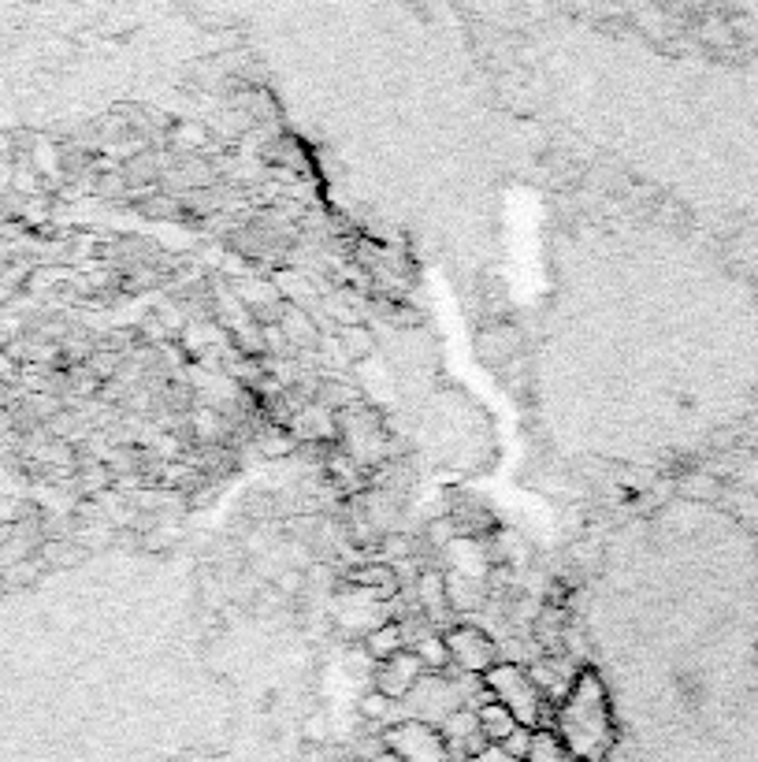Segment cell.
<instances>
[{"mask_svg":"<svg viewBox=\"0 0 758 762\" xmlns=\"http://www.w3.org/2000/svg\"><path fill=\"white\" fill-rule=\"evenodd\" d=\"M443 640H446V651H450V662L461 673H469V677H480V673H488L491 666H499V648H494V640L483 629H476V625H458V629H450Z\"/></svg>","mask_w":758,"mask_h":762,"instance_id":"obj_5","label":"cell"},{"mask_svg":"<svg viewBox=\"0 0 758 762\" xmlns=\"http://www.w3.org/2000/svg\"><path fill=\"white\" fill-rule=\"evenodd\" d=\"M424 662L416 659V651H398L391 654V659H383V662H376V692L379 696H387L391 703H402L410 692L416 688V681L424 677Z\"/></svg>","mask_w":758,"mask_h":762,"instance_id":"obj_6","label":"cell"},{"mask_svg":"<svg viewBox=\"0 0 758 762\" xmlns=\"http://www.w3.org/2000/svg\"><path fill=\"white\" fill-rule=\"evenodd\" d=\"M446 603H450V610H454V614L480 610L483 603H488V592H483V581H480V576H465V573L446 576Z\"/></svg>","mask_w":758,"mask_h":762,"instance_id":"obj_10","label":"cell"},{"mask_svg":"<svg viewBox=\"0 0 758 762\" xmlns=\"http://www.w3.org/2000/svg\"><path fill=\"white\" fill-rule=\"evenodd\" d=\"M483 692H488L494 703H502V707L517 718V726L524 729L543 726L547 699H543V692L536 688V681L528 677V670L517 666V662H499V666H491L483 673Z\"/></svg>","mask_w":758,"mask_h":762,"instance_id":"obj_2","label":"cell"},{"mask_svg":"<svg viewBox=\"0 0 758 762\" xmlns=\"http://www.w3.org/2000/svg\"><path fill=\"white\" fill-rule=\"evenodd\" d=\"M476 721H480V737L488 740V744H505V740L521 729L517 718H513L510 710H505L502 703H494V699L476 707Z\"/></svg>","mask_w":758,"mask_h":762,"instance_id":"obj_9","label":"cell"},{"mask_svg":"<svg viewBox=\"0 0 758 762\" xmlns=\"http://www.w3.org/2000/svg\"><path fill=\"white\" fill-rule=\"evenodd\" d=\"M276 592H283V595L305 592V576H301V573H279L276 576Z\"/></svg>","mask_w":758,"mask_h":762,"instance_id":"obj_23","label":"cell"},{"mask_svg":"<svg viewBox=\"0 0 758 762\" xmlns=\"http://www.w3.org/2000/svg\"><path fill=\"white\" fill-rule=\"evenodd\" d=\"M279 328H283V335H287V343H290V346L316 350V343H320V328L313 324V312H309V309H298V306H290V301H287L283 317H279Z\"/></svg>","mask_w":758,"mask_h":762,"instance_id":"obj_12","label":"cell"},{"mask_svg":"<svg viewBox=\"0 0 758 762\" xmlns=\"http://www.w3.org/2000/svg\"><path fill=\"white\" fill-rule=\"evenodd\" d=\"M410 651H416V659L424 662V670H435V673H439L446 662H450V651H446V640L439 637V632H432V637L416 640Z\"/></svg>","mask_w":758,"mask_h":762,"instance_id":"obj_18","label":"cell"},{"mask_svg":"<svg viewBox=\"0 0 758 762\" xmlns=\"http://www.w3.org/2000/svg\"><path fill=\"white\" fill-rule=\"evenodd\" d=\"M554 732L561 737L569 759L577 762H610L614 755V715H610L606 685L595 670H580L572 688L558 707Z\"/></svg>","mask_w":758,"mask_h":762,"instance_id":"obj_1","label":"cell"},{"mask_svg":"<svg viewBox=\"0 0 758 762\" xmlns=\"http://www.w3.org/2000/svg\"><path fill=\"white\" fill-rule=\"evenodd\" d=\"M524 762H569V751L554 729H532V744Z\"/></svg>","mask_w":758,"mask_h":762,"instance_id":"obj_16","label":"cell"},{"mask_svg":"<svg viewBox=\"0 0 758 762\" xmlns=\"http://www.w3.org/2000/svg\"><path fill=\"white\" fill-rule=\"evenodd\" d=\"M398 651H405V632H402V625H398V621H383L379 629H372L365 637V654H368V659L383 662V659H391V654H398Z\"/></svg>","mask_w":758,"mask_h":762,"instance_id":"obj_14","label":"cell"},{"mask_svg":"<svg viewBox=\"0 0 758 762\" xmlns=\"http://www.w3.org/2000/svg\"><path fill=\"white\" fill-rule=\"evenodd\" d=\"M402 703L410 707L413 721H427V726L439 729L454 710L465 707V685L446 681V677H439V673H424V677L416 681V688Z\"/></svg>","mask_w":758,"mask_h":762,"instance_id":"obj_4","label":"cell"},{"mask_svg":"<svg viewBox=\"0 0 758 762\" xmlns=\"http://www.w3.org/2000/svg\"><path fill=\"white\" fill-rule=\"evenodd\" d=\"M361 710H365V718H379V721H383L387 715H391V699L379 696V692H372V696L361 699Z\"/></svg>","mask_w":758,"mask_h":762,"instance_id":"obj_22","label":"cell"},{"mask_svg":"<svg viewBox=\"0 0 758 762\" xmlns=\"http://www.w3.org/2000/svg\"><path fill=\"white\" fill-rule=\"evenodd\" d=\"M416 603H421L427 621H439V618H446V614H454L450 603H446V576L424 573L421 581H416Z\"/></svg>","mask_w":758,"mask_h":762,"instance_id":"obj_13","label":"cell"},{"mask_svg":"<svg viewBox=\"0 0 758 762\" xmlns=\"http://www.w3.org/2000/svg\"><path fill=\"white\" fill-rule=\"evenodd\" d=\"M476 350H480L483 357L494 361V365H505L510 357L521 354V331L510 328V324H494L488 331H480V339H476Z\"/></svg>","mask_w":758,"mask_h":762,"instance_id":"obj_8","label":"cell"},{"mask_svg":"<svg viewBox=\"0 0 758 762\" xmlns=\"http://www.w3.org/2000/svg\"><path fill=\"white\" fill-rule=\"evenodd\" d=\"M126 183H153L157 175H164L160 161H153V156H145V161H126Z\"/></svg>","mask_w":758,"mask_h":762,"instance_id":"obj_20","label":"cell"},{"mask_svg":"<svg viewBox=\"0 0 758 762\" xmlns=\"http://www.w3.org/2000/svg\"><path fill=\"white\" fill-rule=\"evenodd\" d=\"M287 432L301 439V443H320V439L332 443V439H338V417H335V409L309 402L294 413V420L287 424Z\"/></svg>","mask_w":758,"mask_h":762,"instance_id":"obj_7","label":"cell"},{"mask_svg":"<svg viewBox=\"0 0 758 762\" xmlns=\"http://www.w3.org/2000/svg\"><path fill=\"white\" fill-rule=\"evenodd\" d=\"M123 368V354L120 350H97V354H90V373L97 379H109Z\"/></svg>","mask_w":758,"mask_h":762,"instance_id":"obj_19","label":"cell"},{"mask_svg":"<svg viewBox=\"0 0 758 762\" xmlns=\"http://www.w3.org/2000/svg\"><path fill=\"white\" fill-rule=\"evenodd\" d=\"M335 339L343 343L346 350V357H349V365L354 361H368L376 354V335H372V328L368 324H349V328H338L335 331Z\"/></svg>","mask_w":758,"mask_h":762,"instance_id":"obj_15","label":"cell"},{"mask_svg":"<svg viewBox=\"0 0 758 762\" xmlns=\"http://www.w3.org/2000/svg\"><path fill=\"white\" fill-rule=\"evenodd\" d=\"M528 744H532V729H517V732H513V737L510 740H505V744H499L502 751H505V755H513V759H521L524 762V755H528Z\"/></svg>","mask_w":758,"mask_h":762,"instance_id":"obj_21","label":"cell"},{"mask_svg":"<svg viewBox=\"0 0 758 762\" xmlns=\"http://www.w3.org/2000/svg\"><path fill=\"white\" fill-rule=\"evenodd\" d=\"M349 584H354V588H365L368 595H376V599H394V592H398V576L387 562H365L357 573H349Z\"/></svg>","mask_w":758,"mask_h":762,"instance_id":"obj_11","label":"cell"},{"mask_svg":"<svg viewBox=\"0 0 758 762\" xmlns=\"http://www.w3.org/2000/svg\"><path fill=\"white\" fill-rule=\"evenodd\" d=\"M365 762H394L391 755H387V751H383V755H372V759H365Z\"/></svg>","mask_w":758,"mask_h":762,"instance_id":"obj_25","label":"cell"},{"mask_svg":"<svg viewBox=\"0 0 758 762\" xmlns=\"http://www.w3.org/2000/svg\"><path fill=\"white\" fill-rule=\"evenodd\" d=\"M465 762H521V759H513V755H505V751L499 744H488L480 751V755H472V759H465Z\"/></svg>","mask_w":758,"mask_h":762,"instance_id":"obj_24","label":"cell"},{"mask_svg":"<svg viewBox=\"0 0 758 762\" xmlns=\"http://www.w3.org/2000/svg\"><path fill=\"white\" fill-rule=\"evenodd\" d=\"M257 454L260 457H287L294 454V435L283 424H271L265 432H257Z\"/></svg>","mask_w":758,"mask_h":762,"instance_id":"obj_17","label":"cell"},{"mask_svg":"<svg viewBox=\"0 0 758 762\" xmlns=\"http://www.w3.org/2000/svg\"><path fill=\"white\" fill-rule=\"evenodd\" d=\"M383 751L394 762H450V744L427 721L402 718L383 729Z\"/></svg>","mask_w":758,"mask_h":762,"instance_id":"obj_3","label":"cell"}]
</instances>
